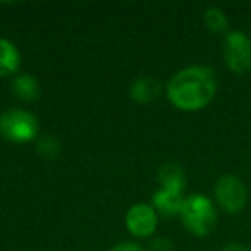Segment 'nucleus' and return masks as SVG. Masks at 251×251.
Masks as SVG:
<instances>
[{
    "label": "nucleus",
    "mask_w": 251,
    "mask_h": 251,
    "mask_svg": "<svg viewBox=\"0 0 251 251\" xmlns=\"http://www.w3.org/2000/svg\"><path fill=\"white\" fill-rule=\"evenodd\" d=\"M36 150L47 158H55L60 153V143L53 136H40L36 140Z\"/></svg>",
    "instance_id": "ddd939ff"
},
{
    "label": "nucleus",
    "mask_w": 251,
    "mask_h": 251,
    "mask_svg": "<svg viewBox=\"0 0 251 251\" xmlns=\"http://www.w3.org/2000/svg\"><path fill=\"white\" fill-rule=\"evenodd\" d=\"M0 134L12 143H28L38 136V121L23 108H11L0 114Z\"/></svg>",
    "instance_id": "7ed1b4c3"
},
{
    "label": "nucleus",
    "mask_w": 251,
    "mask_h": 251,
    "mask_svg": "<svg viewBox=\"0 0 251 251\" xmlns=\"http://www.w3.org/2000/svg\"><path fill=\"white\" fill-rule=\"evenodd\" d=\"M126 226L131 230V234L138 237L151 236L157 229V213L147 203H138L131 206L126 215Z\"/></svg>",
    "instance_id": "423d86ee"
},
{
    "label": "nucleus",
    "mask_w": 251,
    "mask_h": 251,
    "mask_svg": "<svg viewBox=\"0 0 251 251\" xmlns=\"http://www.w3.org/2000/svg\"><path fill=\"white\" fill-rule=\"evenodd\" d=\"M222 251H250V250H248V248H244V246H241V244L230 243V244H227V246H224Z\"/></svg>",
    "instance_id": "2eb2a0df"
},
{
    "label": "nucleus",
    "mask_w": 251,
    "mask_h": 251,
    "mask_svg": "<svg viewBox=\"0 0 251 251\" xmlns=\"http://www.w3.org/2000/svg\"><path fill=\"white\" fill-rule=\"evenodd\" d=\"M160 83L153 77H141V79L134 81L131 86V97L133 100L140 101V103H150L155 101L160 95Z\"/></svg>",
    "instance_id": "9d476101"
},
{
    "label": "nucleus",
    "mask_w": 251,
    "mask_h": 251,
    "mask_svg": "<svg viewBox=\"0 0 251 251\" xmlns=\"http://www.w3.org/2000/svg\"><path fill=\"white\" fill-rule=\"evenodd\" d=\"M21 66V55L9 40L0 38V77L11 76Z\"/></svg>",
    "instance_id": "6e6552de"
},
{
    "label": "nucleus",
    "mask_w": 251,
    "mask_h": 251,
    "mask_svg": "<svg viewBox=\"0 0 251 251\" xmlns=\"http://www.w3.org/2000/svg\"><path fill=\"white\" fill-rule=\"evenodd\" d=\"M153 205L162 215H176L181 213L182 205H184V198L181 196V193L169 191V189H158L153 196Z\"/></svg>",
    "instance_id": "0eeeda50"
},
{
    "label": "nucleus",
    "mask_w": 251,
    "mask_h": 251,
    "mask_svg": "<svg viewBox=\"0 0 251 251\" xmlns=\"http://www.w3.org/2000/svg\"><path fill=\"white\" fill-rule=\"evenodd\" d=\"M224 60L234 74H246L251 69V40L241 31L227 33L224 42Z\"/></svg>",
    "instance_id": "20e7f679"
},
{
    "label": "nucleus",
    "mask_w": 251,
    "mask_h": 251,
    "mask_svg": "<svg viewBox=\"0 0 251 251\" xmlns=\"http://www.w3.org/2000/svg\"><path fill=\"white\" fill-rule=\"evenodd\" d=\"M203 19H205L206 28H208L212 33H226L227 31V26H229V23H227V18H226V14H224L222 9L208 7L205 11Z\"/></svg>",
    "instance_id": "f8f14e48"
},
{
    "label": "nucleus",
    "mask_w": 251,
    "mask_h": 251,
    "mask_svg": "<svg viewBox=\"0 0 251 251\" xmlns=\"http://www.w3.org/2000/svg\"><path fill=\"white\" fill-rule=\"evenodd\" d=\"M181 217L188 230L195 236H206L217 224V212L206 196L193 195L184 200Z\"/></svg>",
    "instance_id": "f03ea898"
},
{
    "label": "nucleus",
    "mask_w": 251,
    "mask_h": 251,
    "mask_svg": "<svg viewBox=\"0 0 251 251\" xmlns=\"http://www.w3.org/2000/svg\"><path fill=\"white\" fill-rule=\"evenodd\" d=\"M12 91H14L19 100L33 101L40 95L38 81L33 76H29V74H21V76H18L12 81Z\"/></svg>",
    "instance_id": "9b49d317"
},
{
    "label": "nucleus",
    "mask_w": 251,
    "mask_h": 251,
    "mask_svg": "<svg viewBox=\"0 0 251 251\" xmlns=\"http://www.w3.org/2000/svg\"><path fill=\"white\" fill-rule=\"evenodd\" d=\"M217 77L212 67L191 66L179 71L167 83V97L181 110H198L212 101Z\"/></svg>",
    "instance_id": "f257e3e1"
},
{
    "label": "nucleus",
    "mask_w": 251,
    "mask_h": 251,
    "mask_svg": "<svg viewBox=\"0 0 251 251\" xmlns=\"http://www.w3.org/2000/svg\"><path fill=\"white\" fill-rule=\"evenodd\" d=\"M112 251H143V248L138 246V244H134V243H121V244H117Z\"/></svg>",
    "instance_id": "4468645a"
},
{
    "label": "nucleus",
    "mask_w": 251,
    "mask_h": 251,
    "mask_svg": "<svg viewBox=\"0 0 251 251\" xmlns=\"http://www.w3.org/2000/svg\"><path fill=\"white\" fill-rule=\"evenodd\" d=\"M215 196L219 205L222 206L226 212L229 213H237L244 208L248 200V191L246 186L243 184L237 176L227 174L217 181L215 186Z\"/></svg>",
    "instance_id": "39448f33"
},
{
    "label": "nucleus",
    "mask_w": 251,
    "mask_h": 251,
    "mask_svg": "<svg viewBox=\"0 0 251 251\" xmlns=\"http://www.w3.org/2000/svg\"><path fill=\"white\" fill-rule=\"evenodd\" d=\"M158 181L162 184V189L181 193L186 186V177L182 169L177 164H165L158 171Z\"/></svg>",
    "instance_id": "1a4fd4ad"
}]
</instances>
